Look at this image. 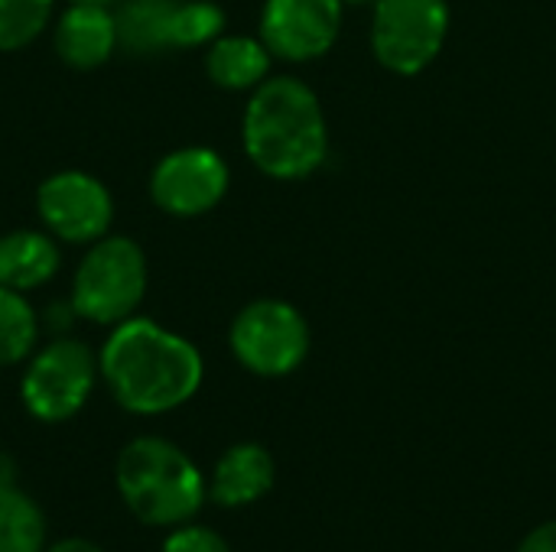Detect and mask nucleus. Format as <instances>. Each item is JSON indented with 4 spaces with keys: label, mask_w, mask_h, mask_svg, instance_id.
<instances>
[{
    "label": "nucleus",
    "mask_w": 556,
    "mask_h": 552,
    "mask_svg": "<svg viewBox=\"0 0 556 552\" xmlns=\"http://www.w3.org/2000/svg\"><path fill=\"white\" fill-rule=\"evenodd\" d=\"M98 368L111 397L137 416H160L189 403L205 374L192 342L134 316L114 325Z\"/></svg>",
    "instance_id": "1"
},
{
    "label": "nucleus",
    "mask_w": 556,
    "mask_h": 552,
    "mask_svg": "<svg viewBox=\"0 0 556 552\" xmlns=\"http://www.w3.org/2000/svg\"><path fill=\"white\" fill-rule=\"evenodd\" d=\"M241 140L248 159L270 179H306L329 153V127L319 94L293 78H264L244 107Z\"/></svg>",
    "instance_id": "2"
},
{
    "label": "nucleus",
    "mask_w": 556,
    "mask_h": 552,
    "mask_svg": "<svg viewBox=\"0 0 556 552\" xmlns=\"http://www.w3.org/2000/svg\"><path fill=\"white\" fill-rule=\"evenodd\" d=\"M117 491L127 511L150 527H182L205 501V478L173 442L140 436L117 455Z\"/></svg>",
    "instance_id": "3"
},
{
    "label": "nucleus",
    "mask_w": 556,
    "mask_h": 552,
    "mask_svg": "<svg viewBox=\"0 0 556 552\" xmlns=\"http://www.w3.org/2000/svg\"><path fill=\"white\" fill-rule=\"evenodd\" d=\"M147 293V257L130 238H101L81 257L72 280V309L94 325L127 322Z\"/></svg>",
    "instance_id": "4"
},
{
    "label": "nucleus",
    "mask_w": 556,
    "mask_h": 552,
    "mask_svg": "<svg viewBox=\"0 0 556 552\" xmlns=\"http://www.w3.org/2000/svg\"><path fill=\"white\" fill-rule=\"evenodd\" d=\"M228 345L244 371L287 377L309 355V325L303 312L283 299H254L235 316Z\"/></svg>",
    "instance_id": "5"
},
{
    "label": "nucleus",
    "mask_w": 556,
    "mask_h": 552,
    "mask_svg": "<svg viewBox=\"0 0 556 552\" xmlns=\"http://www.w3.org/2000/svg\"><path fill=\"white\" fill-rule=\"evenodd\" d=\"M450 36L446 0H378L371 16L375 59L394 75H420Z\"/></svg>",
    "instance_id": "6"
},
{
    "label": "nucleus",
    "mask_w": 556,
    "mask_h": 552,
    "mask_svg": "<svg viewBox=\"0 0 556 552\" xmlns=\"http://www.w3.org/2000/svg\"><path fill=\"white\" fill-rule=\"evenodd\" d=\"M98 374V358L85 342L55 338L29 361L20 394L36 420L65 423L88 403Z\"/></svg>",
    "instance_id": "7"
},
{
    "label": "nucleus",
    "mask_w": 556,
    "mask_h": 552,
    "mask_svg": "<svg viewBox=\"0 0 556 552\" xmlns=\"http://www.w3.org/2000/svg\"><path fill=\"white\" fill-rule=\"evenodd\" d=\"M36 208L46 231L68 244H94L114 221V198L104 182L78 169L49 176L36 192Z\"/></svg>",
    "instance_id": "8"
},
{
    "label": "nucleus",
    "mask_w": 556,
    "mask_h": 552,
    "mask_svg": "<svg viewBox=\"0 0 556 552\" xmlns=\"http://www.w3.org/2000/svg\"><path fill=\"white\" fill-rule=\"evenodd\" d=\"M228 182V163L215 150L182 146L156 163L150 176V195L156 208L173 218H199L225 198Z\"/></svg>",
    "instance_id": "9"
},
{
    "label": "nucleus",
    "mask_w": 556,
    "mask_h": 552,
    "mask_svg": "<svg viewBox=\"0 0 556 552\" xmlns=\"http://www.w3.org/2000/svg\"><path fill=\"white\" fill-rule=\"evenodd\" d=\"M342 13V0H264L261 39L283 62H313L336 46Z\"/></svg>",
    "instance_id": "10"
},
{
    "label": "nucleus",
    "mask_w": 556,
    "mask_h": 552,
    "mask_svg": "<svg viewBox=\"0 0 556 552\" xmlns=\"http://www.w3.org/2000/svg\"><path fill=\"white\" fill-rule=\"evenodd\" d=\"M55 52L72 68H98L104 65L117 42L114 10L108 3H68V10L55 23Z\"/></svg>",
    "instance_id": "11"
},
{
    "label": "nucleus",
    "mask_w": 556,
    "mask_h": 552,
    "mask_svg": "<svg viewBox=\"0 0 556 552\" xmlns=\"http://www.w3.org/2000/svg\"><path fill=\"white\" fill-rule=\"evenodd\" d=\"M274 475H277L274 459L264 446H257V442L231 446L212 472L208 498L222 508L254 504L274 488Z\"/></svg>",
    "instance_id": "12"
},
{
    "label": "nucleus",
    "mask_w": 556,
    "mask_h": 552,
    "mask_svg": "<svg viewBox=\"0 0 556 552\" xmlns=\"http://www.w3.org/2000/svg\"><path fill=\"white\" fill-rule=\"evenodd\" d=\"M270 49L261 36H218L205 52L208 78L225 91H254L270 72Z\"/></svg>",
    "instance_id": "13"
},
{
    "label": "nucleus",
    "mask_w": 556,
    "mask_h": 552,
    "mask_svg": "<svg viewBox=\"0 0 556 552\" xmlns=\"http://www.w3.org/2000/svg\"><path fill=\"white\" fill-rule=\"evenodd\" d=\"M59 270V247L42 231H10L0 238V286L36 290Z\"/></svg>",
    "instance_id": "14"
},
{
    "label": "nucleus",
    "mask_w": 556,
    "mask_h": 552,
    "mask_svg": "<svg viewBox=\"0 0 556 552\" xmlns=\"http://www.w3.org/2000/svg\"><path fill=\"white\" fill-rule=\"evenodd\" d=\"M179 0H121L114 7L117 42L134 55L173 49V20Z\"/></svg>",
    "instance_id": "15"
},
{
    "label": "nucleus",
    "mask_w": 556,
    "mask_h": 552,
    "mask_svg": "<svg viewBox=\"0 0 556 552\" xmlns=\"http://www.w3.org/2000/svg\"><path fill=\"white\" fill-rule=\"evenodd\" d=\"M0 552H46V517L13 485H0Z\"/></svg>",
    "instance_id": "16"
},
{
    "label": "nucleus",
    "mask_w": 556,
    "mask_h": 552,
    "mask_svg": "<svg viewBox=\"0 0 556 552\" xmlns=\"http://www.w3.org/2000/svg\"><path fill=\"white\" fill-rule=\"evenodd\" d=\"M39 322L20 290L0 286V364H20L36 348Z\"/></svg>",
    "instance_id": "17"
},
{
    "label": "nucleus",
    "mask_w": 556,
    "mask_h": 552,
    "mask_svg": "<svg viewBox=\"0 0 556 552\" xmlns=\"http://www.w3.org/2000/svg\"><path fill=\"white\" fill-rule=\"evenodd\" d=\"M225 33V10L212 0H179L173 20V49L212 46Z\"/></svg>",
    "instance_id": "18"
},
{
    "label": "nucleus",
    "mask_w": 556,
    "mask_h": 552,
    "mask_svg": "<svg viewBox=\"0 0 556 552\" xmlns=\"http://www.w3.org/2000/svg\"><path fill=\"white\" fill-rule=\"evenodd\" d=\"M55 0H0V49L13 52L29 46L49 26Z\"/></svg>",
    "instance_id": "19"
},
{
    "label": "nucleus",
    "mask_w": 556,
    "mask_h": 552,
    "mask_svg": "<svg viewBox=\"0 0 556 552\" xmlns=\"http://www.w3.org/2000/svg\"><path fill=\"white\" fill-rule=\"evenodd\" d=\"M163 552H231V547L208 527H176L166 543Z\"/></svg>",
    "instance_id": "20"
},
{
    "label": "nucleus",
    "mask_w": 556,
    "mask_h": 552,
    "mask_svg": "<svg viewBox=\"0 0 556 552\" xmlns=\"http://www.w3.org/2000/svg\"><path fill=\"white\" fill-rule=\"evenodd\" d=\"M518 552H556V521L541 524L538 530H531V534L521 540Z\"/></svg>",
    "instance_id": "21"
},
{
    "label": "nucleus",
    "mask_w": 556,
    "mask_h": 552,
    "mask_svg": "<svg viewBox=\"0 0 556 552\" xmlns=\"http://www.w3.org/2000/svg\"><path fill=\"white\" fill-rule=\"evenodd\" d=\"M46 552H104L101 547H94L91 540H81V537H68V540H59L52 547H46Z\"/></svg>",
    "instance_id": "22"
},
{
    "label": "nucleus",
    "mask_w": 556,
    "mask_h": 552,
    "mask_svg": "<svg viewBox=\"0 0 556 552\" xmlns=\"http://www.w3.org/2000/svg\"><path fill=\"white\" fill-rule=\"evenodd\" d=\"M345 7H375L378 0H342Z\"/></svg>",
    "instance_id": "23"
},
{
    "label": "nucleus",
    "mask_w": 556,
    "mask_h": 552,
    "mask_svg": "<svg viewBox=\"0 0 556 552\" xmlns=\"http://www.w3.org/2000/svg\"><path fill=\"white\" fill-rule=\"evenodd\" d=\"M68 3H114V0H68Z\"/></svg>",
    "instance_id": "24"
}]
</instances>
